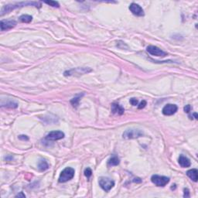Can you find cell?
<instances>
[{
	"instance_id": "obj_1",
	"label": "cell",
	"mask_w": 198,
	"mask_h": 198,
	"mask_svg": "<svg viewBox=\"0 0 198 198\" xmlns=\"http://www.w3.org/2000/svg\"><path fill=\"white\" fill-rule=\"evenodd\" d=\"M33 6L36 7H40L41 6V3L40 2H20V3H16V4H13V5H7V6H5L1 10V16H3L5 13H8L9 12L12 11L13 9H16V8H19V7H23V6Z\"/></svg>"
},
{
	"instance_id": "obj_2",
	"label": "cell",
	"mask_w": 198,
	"mask_h": 198,
	"mask_svg": "<svg viewBox=\"0 0 198 198\" xmlns=\"http://www.w3.org/2000/svg\"><path fill=\"white\" fill-rule=\"evenodd\" d=\"M75 171L73 168L67 167L61 173L59 176V182L60 183H65L68 181L70 180L74 176Z\"/></svg>"
},
{
	"instance_id": "obj_3",
	"label": "cell",
	"mask_w": 198,
	"mask_h": 198,
	"mask_svg": "<svg viewBox=\"0 0 198 198\" xmlns=\"http://www.w3.org/2000/svg\"><path fill=\"white\" fill-rule=\"evenodd\" d=\"M142 135H143V132L140 129H128L125 131L122 136L125 140H133V139L141 137Z\"/></svg>"
},
{
	"instance_id": "obj_4",
	"label": "cell",
	"mask_w": 198,
	"mask_h": 198,
	"mask_svg": "<svg viewBox=\"0 0 198 198\" xmlns=\"http://www.w3.org/2000/svg\"><path fill=\"white\" fill-rule=\"evenodd\" d=\"M151 181L157 187H165L170 182V178L164 176L153 175L151 177Z\"/></svg>"
},
{
	"instance_id": "obj_5",
	"label": "cell",
	"mask_w": 198,
	"mask_h": 198,
	"mask_svg": "<svg viewBox=\"0 0 198 198\" xmlns=\"http://www.w3.org/2000/svg\"><path fill=\"white\" fill-rule=\"evenodd\" d=\"M98 183L101 189L106 192H109L115 186V182L109 177H101Z\"/></svg>"
},
{
	"instance_id": "obj_6",
	"label": "cell",
	"mask_w": 198,
	"mask_h": 198,
	"mask_svg": "<svg viewBox=\"0 0 198 198\" xmlns=\"http://www.w3.org/2000/svg\"><path fill=\"white\" fill-rule=\"evenodd\" d=\"M146 50L149 54H150L152 56H156V57H165L167 54L162 50L160 48L157 47L156 46H149L146 48Z\"/></svg>"
},
{
	"instance_id": "obj_7",
	"label": "cell",
	"mask_w": 198,
	"mask_h": 198,
	"mask_svg": "<svg viewBox=\"0 0 198 198\" xmlns=\"http://www.w3.org/2000/svg\"><path fill=\"white\" fill-rule=\"evenodd\" d=\"M64 138V133L61 131H53L48 133L46 136V140L50 141H56V140H62Z\"/></svg>"
},
{
	"instance_id": "obj_8",
	"label": "cell",
	"mask_w": 198,
	"mask_h": 198,
	"mask_svg": "<svg viewBox=\"0 0 198 198\" xmlns=\"http://www.w3.org/2000/svg\"><path fill=\"white\" fill-rule=\"evenodd\" d=\"M129 10L132 13V14L137 16H144V10L140 5L136 4V3H132L129 6Z\"/></svg>"
},
{
	"instance_id": "obj_9",
	"label": "cell",
	"mask_w": 198,
	"mask_h": 198,
	"mask_svg": "<svg viewBox=\"0 0 198 198\" xmlns=\"http://www.w3.org/2000/svg\"><path fill=\"white\" fill-rule=\"evenodd\" d=\"M177 106L176 105H172V104H168L165 105L163 109V114L164 116H172L177 111Z\"/></svg>"
},
{
	"instance_id": "obj_10",
	"label": "cell",
	"mask_w": 198,
	"mask_h": 198,
	"mask_svg": "<svg viewBox=\"0 0 198 198\" xmlns=\"http://www.w3.org/2000/svg\"><path fill=\"white\" fill-rule=\"evenodd\" d=\"M16 25V22L14 20H2L1 21V30H8L13 28Z\"/></svg>"
},
{
	"instance_id": "obj_11",
	"label": "cell",
	"mask_w": 198,
	"mask_h": 198,
	"mask_svg": "<svg viewBox=\"0 0 198 198\" xmlns=\"http://www.w3.org/2000/svg\"><path fill=\"white\" fill-rule=\"evenodd\" d=\"M124 111L125 109L118 104L114 103L111 105V112L113 114H117V115L122 116V114H124Z\"/></svg>"
},
{
	"instance_id": "obj_12",
	"label": "cell",
	"mask_w": 198,
	"mask_h": 198,
	"mask_svg": "<svg viewBox=\"0 0 198 198\" xmlns=\"http://www.w3.org/2000/svg\"><path fill=\"white\" fill-rule=\"evenodd\" d=\"M179 164L183 168H187L190 166V161L187 157L184 156L183 155H180V158H179Z\"/></svg>"
},
{
	"instance_id": "obj_13",
	"label": "cell",
	"mask_w": 198,
	"mask_h": 198,
	"mask_svg": "<svg viewBox=\"0 0 198 198\" xmlns=\"http://www.w3.org/2000/svg\"><path fill=\"white\" fill-rule=\"evenodd\" d=\"M198 171L197 169H192V170H188L187 172V175L194 182H197L198 180Z\"/></svg>"
},
{
	"instance_id": "obj_14",
	"label": "cell",
	"mask_w": 198,
	"mask_h": 198,
	"mask_svg": "<svg viewBox=\"0 0 198 198\" xmlns=\"http://www.w3.org/2000/svg\"><path fill=\"white\" fill-rule=\"evenodd\" d=\"M49 168V165H48L47 162L44 159H39V163H38V169L40 171H45V170H48Z\"/></svg>"
},
{
	"instance_id": "obj_15",
	"label": "cell",
	"mask_w": 198,
	"mask_h": 198,
	"mask_svg": "<svg viewBox=\"0 0 198 198\" xmlns=\"http://www.w3.org/2000/svg\"><path fill=\"white\" fill-rule=\"evenodd\" d=\"M119 159L116 156H112L110 158V159L108 162V166H118L119 164Z\"/></svg>"
},
{
	"instance_id": "obj_16",
	"label": "cell",
	"mask_w": 198,
	"mask_h": 198,
	"mask_svg": "<svg viewBox=\"0 0 198 198\" xmlns=\"http://www.w3.org/2000/svg\"><path fill=\"white\" fill-rule=\"evenodd\" d=\"M32 19H33V17L30 15H23L20 17V21L22 23H30L32 21Z\"/></svg>"
},
{
	"instance_id": "obj_17",
	"label": "cell",
	"mask_w": 198,
	"mask_h": 198,
	"mask_svg": "<svg viewBox=\"0 0 198 198\" xmlns=\"http://www.w3.org/2000/svg\"><path fill=\"white\" fill-rule=\"evenodd\" d=\"M82 95H83V94H81V95L77 96V97H75V98H73V99L70 101V103H71V105H73L74 107H75V108H77V107H78V104H79V101H80V99H81V96H82Z\"/></svg>"
},
{
	"instance_id": "obj_18",
	"label": "cell",
	"mask_w": 198,
	"mask_h": 198,
	"mask_svg": "<svg viewBox=\"0 0 198 198\" xmlns=\"http://www.w3.org/2000/svg\"><path fill=\"white\" fill-rule=\"evenodd\" d=\"M46 4L49 5L50 6L53 7H59L60 6V5L57 2H55V1H46V2H44Z\"/></svg>"
},
{
	"instance_id": "obj_19",
	"label": "cell",
	"mask_w": 198,
	"mask_h": 198,
	"mask_svg": "<svg viewBox=\"0 0 198 198\" xmlns=\"http://www.w3.org/2000/svg\"><path fill=\"white\" fill-rule=\"evenodd\" d=\"M85 176L87 177V178L89 179L92 175V170L90 169V168H87V169H85Z\"/></svg>"
},
{
	"instance_id": "obj_20",
	"label": "cell",
	"mask_w": 198,
	"mask_h": 198,
	"mask_svg": "<svg viewBox=\"0 0 198 198\" xmlns=\"http://www.w3.org/2000/svg\"><path fill=\"white\" fill-rule=\"evenodd\" d=\"M17 103L13 102V101H10V102H6V105L4 106H7V107H10V108H13V109H16V108H17Z\"/></svg>"
},
{
	"instance_id": "obj_21",
	"label": "cell",
	"mask_w": 198,
	"mask_h": 198,
	"mask_svg": "<svg viewBox=\"0 0 198 198\" xmlns=\"http://www.w3.org/2000/svg\"><path fill=\"white\" fill-rule=\"evenodd\" d=\"M130 104L132 105H133V106H136V105H138V100L136 99V98H131L130 99Z\"/></svg>"
},
{
	"instance_id": "obj_22",
	"label": "cell",
	"mask_w": 198,
	"mask_h": 198,
	"mask_svg": "<svg viewBox=\"0 0 198 198\" xmlns=\"http://www.w3.org/2000/svg\"><path fill=\"white\" fill-rule=\"evenodd\" d=\"M146 105V101H142L141 102H140V104L139 105V106H138V108H139V109H143V108H145Z\"/></svg>"
},
{
	"instance_id": "obj_23",
	"label": "cell",
	"mask_w": 198,
	"mask_h": 198,
	"mask_svg": "<svg viewBox=\"0 0 198 198\" xmlns=\"http://www.w3.org/2000/svg\"><path fill=\"white\" fill-rule=\"evenodd\" d=\"M184 111H185V112H187V113H190V111H191V107H190V105H186V107L184 108Z\"/></svg>"
},
{
	"instance_id": "obj_24",
	"label": "cell",
	"mask_w": 198,
	"mask_h": 198,
	"mask_svg": "<svg viewBox=\"0 0 198 198\" xmlns=\"http://www.w3.org/2000/svg\"><path fill=\"white\" fill-rule=\"evenodd\" d=\"M184 197H190V192L188 189H184V194H183Z\"/></svg>"
},
{
	"instance_id": "obj_25",
	"label": "cell",
	"mask_w": 198,
	"mask_h": 198,
	"mask_svg": "<svg viewBox=\"0 0 198 198\" xmlns=\"http://www.w3.org/2000/svg\"><path fill=\"white\" fill-rule=\"evenodd\" d=\"M19 138H20V140H28V137L26 136V135H20L19 136Z\"/></svg>"
},
{
	"instance_id": "obj_26",
	"label": "cell",
	"mask_w": 198,
	"mask_h": 198,
	"mask_svg": "<svg viewBox=\"0 0 198 198\" xmlns=\"http://www.w3.org/2000/svg\"><path fill=\"white\" fill-rule=\"evenodd\" d=\"M16 197H26V195H25L23 192H20V194H19Z\"/></svg>"
}]
</instances>
